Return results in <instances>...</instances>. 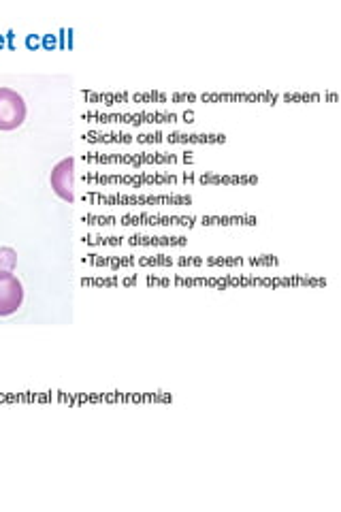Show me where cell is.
I'll return each instance as SVG.
<instances>
[{
    "instance_id": "1",
    "label": "cell",
    "mask_w": 341,
    "mask_h": 512,
    "mask_svg": "<svg viewBox=\"0 0 341 512\" xmlns=\"http://www.w3.org/2000/svg\"><path fill=\"white\" fill-rule=\"evenodd\" d=\"M26 103L20 92L11 88H0V131L9 133L26 122Z\"/></svg>"
},
{
    "instance_id": "2",
    "label": "cell",
    "mask_w": 341,
    "mask_h": 512,
    "mask_svg": "<svg viewBox=\"0 0 341 512\" xmlns=\"http://www.w3.org/2000/svg\"><path fill=\"white\" fill-rule=\"evenodd\" d=\"M50 184L62 201L75 203V158L69 156L60 160V163L52 169Z\"/></svg>"
},
{
    "instance_id": "3",
    "label": "cell",
    "mask_w": 341,
    "mask_h": 512,
    "mask_svg": "<svg viewBox=\"0 0 341 512\" xmlns=\"http://www.w3.org/2000/svg\"><path fill=\"white\" fill-rule=\"evenodd\" d=\"M24 286L15 274H0V316H11L22 308Z\"/></svg>"
},
{
    "instance_id": "4",
    "label": "cell",
    "mask_w": 341,
    "mask_h": 512,
    "mask_svg": "<svg viewBox=\"0 0 341 512\" xmlns=\"http://www.w3.org/2000/svg\"><path fill=\"white\" fill-rule=\"evenodd\" d=\"M18 265V252L9 246L0 248V274H13Z\"/></svg>"
}]
</instances>
